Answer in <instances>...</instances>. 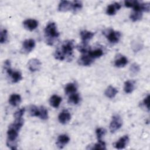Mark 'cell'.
Returning <instances> with one entry per match:
<instances>
[{"label":"cell","instance_id":"cell-1","mask_svg":"<svg viewBox=\"0 0 150 150\" xmlns=\"http://www.w3.org/2000/svg\"><path fill=\"white\" fill-rule=\"evenodd\" d=\"M24 120L22 118L15 119L13 123L11 124L7 131L6 145L11 149H16L17 148V138L18 137L19 131L23 125Z\"/></svg>","mask_w":150,"mask_h":150},{"label":"cell","instance_id":"cell-2","mask_svg":"<svg viewBox=\"0 0 150 150\" xmlns=\"http://www.w3.org/2000/svg\"><path fill=\"white\" fill-rule=\"evenodd\" d=\"M74 47V46L72 40L64 42L61 47L56 50L54 54L55 59L59 60H63L66 56L68 57L72 56Z\"/></svg>","mask_w":150,"mask_h":150},{"label":"cell","instance_id":"cell-3","mask_svg":"<svg viewBox=\"0 0 150 150\" xmlns=\"http://www.w3.org/2000/svg\"><path fill=\"white\" fill-rule=\"evenodd\" d=\"M45 35L46 38L47 39V43L50 45H52L54 40L58 38L60 35L54 22H50L47 24L45 29Z\"/></svg>","mask_w":150,"mask_h":150},{"label":"cell","instance_id":"cell-4","mask_svg":"<svg viewBox=\"0 0 150 150\" xmlns=\"http://www.w3.org/2000/svg\"><path fill=\"white\" fill-rule=\"evenodd\" d=\"M122 124V120L120 115H114L112 117L111 121L110 124V129L111 132H114L119 129Z\"/></svg>","mask_w":150,"mask_h":150},{"label":"cell","instance_id":"cell-5","mask_svg":"<svg viewBox=\"0 0 150 150\" xmlns=\"http://www.w3.org/2000/svg\"><path fill=\"white\" fill-rule=\"evenodd\" d=\"M107 39L112 43H117L121 38V33L118 31H115L112 29H109L105 33Z\"/></svg>","mask_w":150,"mask_h":150},{"label":"cell","instance_id":"cell-6","mask_svg":"<svg viewBox=\"0 0 150 150\" xmlns=\"http://www.w3.org/2000/svg\"><path fill=\"white\" fill-rule=\"evenodd\" d=\"M41 63L38 59H32L29 60L28 63V67L32 72H35L40 70Z\"/></svg>","mask_w":150,"mask_h":150},{"label":"cell","instance_id":"cell-7","mask_svg":"<svg viewBox=\"0 0 150 150\" xmlns=\"http://www.w3.org/2000/svg\"><path fill=\"white\" fill-rule=\"evenodd\" d=\"M6 70L8 74L11 77L12 83H18L22 79V76L20 71H13L11 68H9Z\"/></svg>","mask_w":150,"mask_h":150},{"label":"cell","instance_id":"cell-8","mask_svg":"<svg viewBox=\"0 0 150 150\" xmlns=\"http://www.w3.org/2000/svg\"><path fill=\"white\" fill-rule=\"evenodd\" d=\"M23 25L26 29L29 31H32L38 27V22L35 19H28L23 21Z\"/></svg>","mask_w":150,"mask_h":150},{"label":"cell","instance_id":"cell-9","mask_svg":"<svg viewBox=\"0 0 150 150\" xmlns=\"http://www.w3.org/2000/svg\"><path fill=\"white\" fill-rule=\"evenodd\" d=\"M35 46V42L33 39H26L23 42L22 48L26 53L30 52Z\"/></svg>","mask_w":150,"mask_h":150},{"label":"cell","instance_id":"cell-10","mask_svg":"<svg viewBox=\"0 0 150 150\" xmlns=\"http://www.w3.org/2000/svg\"><path fill=\"white\" fill-rule=\"evenodd\" d=\"M129 138L128 135H124L121 138H120L116 142L114 143V146L118 149H124L125 146L127 143L128 142Z\"/></svg>","mask_w":150,"mask_h":150},{"label":"cell","instance_id":"cell-11","mask_svg":"<svg viewBox=\"0 0 150 150\" xmlns=\"http://www.w3.org/2000/svg\"><path fill=\"white\" fill-rule=\"evenodd\" d=\"M70 141V138L66 134L60 135L57 139L56 145L59 148H63Z\"/></svg>","mask_w":150,"mask_h":150},{"label":"cell","instance_id":"cell-12","mask_svg":"<svg viewBox=\"0 0 150 150\" xmlns=\"http://www.w3.org/2000/svg\"><path fill=\"white\" fill-rule=\"evenodd\" d=\"M71 118V115L67 110H63L59 115L58 119L60 123L63 124H66L70 121Z\"/></svg>","mask_w":150,"mask_h":150},{"label":"cell","instance_id":"cell-13","mask_svg":"<svg viewBox=\"0 0 150 150\" xmlns=\"http://www.w3.org/2000/svg\"><path fill=\"white\" fill-rule=\"evenodd\" d=\"M121 7V4L118 2H115L112 4H110L107 8L106 13L108 15H114L116 13L117 11L119 10Z\"/></svg>","mask_w":150,"mask_h":150},{"label":"cell","instance_id":"cell-14","mask_svg":"<svg viewBox=\"0 0 150 150\" xmlns=\"http://www.w3.org/2000/svg\"><path fill=\"white\" fill-rule=\"evenodd\" d=\"M93 59L90 57L88 54H84L78 60L79 64L82 66H90L93 63Z\"/></svg>","mask_w":150,"mask_h":150},{"label":"cell","instance_id":"cell-15","mask_svg":"<svg viewBox=\"0 0 150 150\" xmlns=\"http://www.w3.org/2000/svg\"><path fill=\"white\" fill-rule=\"evenodd\" d=\"M71 9V2L68 1H62L58 6V11L60 12H66Z\"/></svg>","mask_w":150,"mask_h":150},{"label":"cell","instance_id":"cell-16","mask_svg":"<svg viewBox=\"0 0 150 150\" xmlns=\"http://www.w3.org/2000/svg\"><path fill=\"white\" fill-rule=\"evenodd\" d=\"M94 35V32H92L88 30H84L80 32V36L83 43H87V42L88 40L91 39Z\"/></svg>","mask_w":150,"mask_h":150},{"label":"cell","instance_id":"cell-17","mask_svg":"<svg viewBox=\"0 0 150 150\" xmlns=\"http://www.w3.org/2000/svg\"><path fill=\"white\" fill-rule=\"evenodd\" d=\"M21 101V97L20 95L17 94H12L9 98V103L12 106H18Z\"/></svg>","mask_w":150,"mask_h":150},{"label":"cell","instance_id":"cell-18","mask_svg":"<svg viewBox=\"0 0 150 150\" xmlns=\"http://www.w3.org/2000/svg\"><path fill=\"white\" fill-rule=\"evenodd\" d=\"M118 93V90L112 86H108L105 90L104 94L105 96L109 98H114Z\"/></svg>","mask_w":150,"mask_h":150},{"label":"cell","instance_id":"cell-19","mask_svg":"<svg viewBox=\"0 0 150 150\" xmlns=\"http://www.w3.org/2000/svg\"><path fill=\"white\" fill-rule=\"evenodd\" d=\"M61 101H62V98L60 96L56 94L53 95L50 98V100H49L50 104L54 108H57L60 105Z\"/></svg>","mask_w":150,"mask_h":150},{"label":"cell","instance_id":"cell-20","mask_svg":"<svg viewBox=\"0 0 150 150\" xmlns=\"http://www.w3.org/2000/svg\"><path fill=\"white\" fill-rule=\"evenodd\" d=\"M128 63V59L125 56H121L120 57L117 58L114 62L115 66L117 67H124Z\"/></svg>","mask_w":150,"mask_h":150},{"label":"cell","instance_id":"cell-21","mask_svg":"<svg viewBox=\"0 0 150 150\" xmlns=\"http://www.w3.org/2000/svg\"><path fill=\"white\" fill-rule=\"evenodd\" d=\"M135 88V85L134 83L131 80H128L126 81L124 83V90L125 93H131L133 91Z\"/></svg>","mask_w":150,"mask_h":150},{"label":"cell","instance_id":"cell-22","mask_svg":"<svg viewBox=\"0 0 150 150\" xmlns=\"http://www.w3.org/2000/svg\"><path fill=\"white\" fill-rule=\"evenodd\" d=\"M88 54L90 57L94 59L101 57L103 54V52L100 49H97L94 50H90L88 52Z\"/></svg>","mask_w":150,"mask_h":150},{"label":"cell","instance_id":"cell-23","mask_svg":"<svg viewBox=\"0 0 150 150\" xmlns=\"http://www.w3.org/2000/svg\"><path fill=\"white\" fill-rule=\"evenodd\" d=\"M64 90H65V93L67 94H71L76 93L77 90V86L74 83H68L66 86L64 88Z\"/></svg>","mask_w":150,"mask_h":150},{"label":"cell","instance_id":"cell-24","mask_svg":"<svg viewBox=\"0 0 150 150\" xmlns=\"http://www.w3.org/2000/svg\"><path fill=\"white\" fill-rule=\"evenodd\" d=\"M38 117L43 120H47L48 118V112L47 109L41 106L39 108V115Z\"/></svg>","mask_w":150,"mask_h":150},{"label":"cell","instance_id":"cell-25","mask_svg":"<svg viewBox=\"0 0 150 150\" xmlns=\"http://www.w3.org/2000/svg\"><path fill=\"white\" fill-rule=\"evenodd\" d=\"M80 100V97L79 94L78 93H74L73 94H70L68 101L69 103H71L73 104H77L79 103Z\"/></svg>","mask_w":150,"mask_h":150},{"label":"cell","instance_id":"cell-26","mask_svg":"<svg viewBox=\"0 0 150 150\" xmlns=\"http://www.w3.org/2000/svg\"><path fill=\"white\" fill-rule=\"evenodd\" d=\"M142 17V13L141 12H137V11H133L129 16L130 19L133 22H136L141 19Z\"/></svg>","mask_w":150,"mask_h":150},{"label":"cell","instance_id":"cell-27","mask_svg":"<svg viewBox=\"0 0 150 150\" xmlns=\"http://www.w3.org/2000/svg\"><path fill=\"white\" fill-rule=\"evenodd\" d=\"M91 149H106L105 143L102 140H98V142L95 144L92 148Z\"/></svg>","mask_w":150,"mask_h":150},{"label":"cell","instance_id":"cell-28","mask_svg":"<svg viewBox=\"0 0 150 150\" xmlns=\"http://www.w3.org/2000/svg\"><path fill=\"white\" fill-rule=\"evenodd\" d=\"M83 6V4L81 1H74L71 2V9L73 12H76L78 10L81 9Z\"/></svg>","mask_w":150,"mask_h":150},{"label":"cell","instance_id":"cell-29","mask_svg":"<svg viewBox=\"0 0 150 150\" xmlns=\"http://www.w3.org/2000/svg\"><path fill=\"white\" fill-rule=\"evenodd\" d=\"M96 133L98 140H102V138L105 135L106 133V130L103 128H98L96 130Z\"/></svg>","mask_w":150,"mask_h":150},{"label":"cell","instance_id":"cell-30","mask_svg":"<svg viewBox=\"0 0 150 150\" xmlns=\"http://www.w3.org/2000/svg\"><path fill=\"white\" fill-rule=\"evenodd\" d=\"M78 50L82 53L86 54L88 52V51L90 50L88 46L87 45V43H83L82 45L79 46L77 47Z\"/></svg>","mask_w":150,"mask_h":150},{"label":"cell","instance_id":"cell-31","mask_svg":"<svg viewBox=\"0 0 150 150\" xmlns=\"http://www.w3.org/2000/svg\"><path fill=\"white\" fill-rule=\"evenodd\" d=\"M30 115L32 117H38L39 115V108L35 105H31L29 108Z\"/></svg>","mask_w":150,"mask_h":150},{"label":"cell","instance_id":"cell-32","mask_svg":"<svg viewBox=\"0 0 150 150\" xmlns=\"http://www.w3.org/2000/svg\"><path fill=\"white\" fill-rule=\"evenodd\" d=\"M8 39V32L6 29H3L1 32L0 42L1 43H4L6 42Z\"/></svg>","mask_w":150,"mask_h":150},{"label":"cell","instance_id":"cell-33","mask_svg":"<svg viewBox=\"0 0 150 150\" xmlns=\"http://www.w3.org/2000/svg\"><path fill=\"white\" fill-rule=\"evenodd\" d=\"M25 111V108H22L17 110L15 114H14V117L15 119H19V118H22L23 115L24 114Z\"/></svg>","mask_w":150,"mask_h":150},{"label":"cell","instance_id":"cell-34","mask_svg":"<svg viewBox=\"0 0 150 150\" xmlns=\"http://www.w3.org/2000/svg\"><path fill=\"white\" fill-rule=\"evenodd\" d=\"M139 70H140L139 66L135 63H133L130 67V71L134 74H136L139 71Z\"/></svg>","mask_w":150,"mask_h":150},{"label":"cell","instance_id":"cell-35","mask_svg":"<svg viewBox=\"0 0 150 150\" xmlns=\"http://www.w3.org/2000/svg\"><path fill=\"white\" fill-rule=\"evenodd\" d=\"M137 1H132V0H127L124 2V5L126 7L128 8H133V6L136 4Z\"/></svg>","mask_w":150,"mask_h":150},{"label":"cell","instance_id":"cell-36","mask_svg":"<svg viewBox=\"0 0 150 150\" xmlns=\"http://www.w3.org/2000/svg\"><path fill=\"white\" fill-rule=\"evenodd\" d=\"M149 95H148L143 100V104L148 110H149Z\"/></svg>","mask_w":150,"mask_h":150},{"label":"cell","instance_id":"cell-37","mask_svg":"<svg viewBox=\"0 0 150 150\" xmlns=\"http://www.w3.org/2000/svg\"><path fill=\"white\" fill-rule=\"evenodd\" d=\"M9 68H11V62L10 60H6L4 62V69L5 70H7Z\"/></svg>","mask_w":150,"mask_h":150}]
</instances>
